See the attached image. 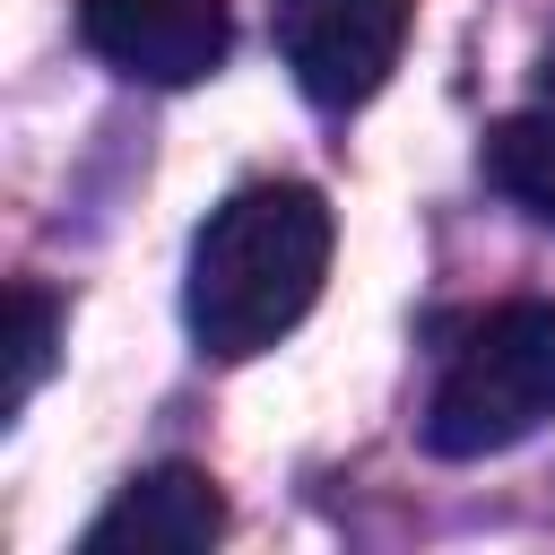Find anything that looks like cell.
Listing matches in <instances>:
<instances>
[{"mask_svg":"<svg viewBox=\"0 0 555 555\" xmlns=\"http://www.w3.org/2000/svg\"><path fill=\"white\" fill-rule=\"evenodd\" d=\"M330 199L312 182H251L225 208H208V225L191 234V278H182V321L199 338V356L243 364L260 347H278L321 278H330Z\"/></svg>","mask_w":555,"mask_h":555,"instance_id":"obj_1","label":"cell"},{"mask_svg":"<svg viewBox=\"0 0 555 555\" xmlns=\"http://www.w3.org/2000/svg\"><path fill=\"white\" fill-rule=\"evenodd\" d=\"M538 95L555 104V35H546V52H538Z\"/></svg>","mask_w":555,"mask_h":555,"instance_id":"obj_8","label":"cell"},{"mask_svg":"<svg viewBox=\"0 0 555 555\" xmlns=\"http://www.w3.org/2000/svg\"><path fill=\"white\" fill-rule=\"evenodd\" d=\"M486 182L512 208H529L538 225H555V104L512 113V121L486 130Z\"/></svg>","mask_w":555,"mask_h":555,"instance_id":"obj_6","label":"cell"},{"mask_svg":"<svg viewBox=\"0 0 555 555\" xmlns=\"http://www.w3.org/2000/svg\"><path fill=\"white\" fill-rule=\"evenodd\" d=\"M225 538V494L208 468L165 460L147 477H130L78 538V555H199Z\"/></svg>","mask_w":555,"mask_h":555,"instance_id":"obj_5","label":"cell"},{"mask_svg":"<svg viewBox=\"0 0 555 555\" xmlns=\"http://www.w3.org/2000/svg\"><path fill=\"white\" fill-rule=\"evenodd\" d=\"M408 17L416 0H269L278 61L321 113H356L382 95V78L399 69Z\"/></svg>","mask_w":555,"mask_h":555,"instance_id":"obj_3","label":"cell"},{"mask_svg":"<svg viewBox=\"0 0 555 555\" xmlns=\"http://www.w3.org/2000/svg\"><path fill=\"white\" fill-rule=\"evenodd\" d=\"M52 347H61V304L43 286H9V416H26V399L43 390L52 373Z\"/></svg>","mask_w":555,"mask_h":555,"instance_id":"obj_7","label":"cell"},{"mask_svg":"<svg viewBox=\"0 0 555 555\" xmlns=\"http://www.w3.org/2000/svg\"><path fill=\"white\" fill-rule=\"evenodd\" d=\"M546 416H555V304L512 295L451 338L434 399H425V451L434 460H494V451L529 442Z\"/></svg>","mask_w":555,"mask_h":555,"instance_id":"obj_2","label":"cell"},{"mask_svg":"<svg viewBox=\"0 0 555 555\" xmlns=\"http://www.w3.org/2000/svg\"><path fill=\"white\" fill-rule=\"evenodd\" d=\"M78 35L139 87H199L208 69H225L234 17L225 0H78Z\"/></svg>","mask_w":555,"mask_h":555,"instance_id":"obj_4","label":"cell"}]
</instances>
